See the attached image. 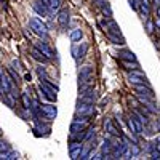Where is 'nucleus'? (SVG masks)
<instances>
[{
  "instance_id": "nucleus-27",
  "label": "nucleus",
  "mask_w": 160,
  "mask_h": 160,
  "mask_svg": "<svg viewBox=\"0 0 160 160\" xmlns=\"http://www.w3.org/2000/svg\"><path fill=\"white\" fill-rule=\"evenodd\" d=\"M37 74H38V77L42 78V80H48V82H53V80H50V77H48V74L45 72L43 68H37Z\"/></svg>"
},
{
  "instance_id": "nucleus-28",
  "label": "nucleus",
  "mask_w": 160,
  "mask_h": 160,
  "mask_svg": "<svg viewBox=\"0 0 160 160\" xmlns=\"http://www.w3.org/2000/svg\"><path fill=\"white\" fill-rule=\"evenodd\" d=\"M15 160L18 158V154L16 152H8V154H0V160Z\"/></svg>"
},
{
  "instance_id": "nucleus-33",
  "label": "nucleus",
  "mask_w": 160,
  "mask_h": 160,
  "mask_svg": "<svg viewBox=\"0 0 160 160\" xmlns=\"http://www.w3.org/2000/svg\"><path fill=\"white\" fill-rule=\"evenodd\" d=\"M155 26H157V29L160 31V18L157 16V19H155Z\"/></svg>"
},
{
  "instance_id": "nucleus-20",
  "label": "nucleus",
  "mask_w": 160,
  "mask_h": 160,
  "mask_svg": "<svg viewBox=\"0 0 160 160\" xmlns=\"http://www.w3.org/2000/svg\"><path fill=\"white\" fill-rule=\"evenodd\" d=\"M21 99H22V106H24L26 109H31V108H32V99H31V96H29L28 91H22V93H21Z\"/></svg>"
},
{
  "instance_id": "nucleus-12",
  "label": "nucleus",
  "mask_w": 160,
  "mask_h": 160,
  "mask_svg": "<svg viewBox=\"0 0 160 160\" xmlns=\"http://www.w3.org/2000/svg\"><path fill=\"white\" fill-rule=\"evenodd\" d=\"M87 50H88V45H87V43L75 45V47L72 48V55H74V58L78 61V59H82V58L87 55Z\"/></svg>"
},
{
  "instance_id": "nucleus-32",
  "label": "nucleus",
  "mask_w": 160,
  "mask_h": 160,
  "mask_svg": "<svg viewBox=\"0 0 160 160\" xmlns=\"http://www.w3.org/2000/svg\"><path fill=\"white\" fill-rule=\"evenodd\" d=\"M151 155H152V158H160V151H155V149H154V151L151 152Z\"/></svg>"
},
{
  "instance_id": "nucleus-24",
  "label": "nucleus",
  "mask_w": 160,
  "mask_h": 160,
  "mask_svg": "<svg viewBox=\"0 0 160 160\" xmlns=\"http://www.w3.org/2000/svg\"><path fill=\"white\" fill-rule=\"evenodd\" d=\"M82 37H83V32L80 31V29H75V31L71 32V40H72V42H80Z\"/></svg>"
},
{
  "instance_id": "nucleus-14",
  "label": "nucleus",
  "mask_w": 160,
  "mask_h": 160,
  "mask_svg": "<svg viewBox=\"0 0 160 160\" xmlns=\"http://www.w3.org/2000/svg\"><path fill=\"white\" fill-rule=\"evenodd\" d=\"M69 21H71L69 11H68V10H62L59 15H58V22H59V26H61V28H68V26H69Z\"/></svg>"
},
{
  "instance_id": "nucleus-13",
  "label": "nucleus",
  "mask_w": 160,
  "mask_h": 160,
  "mask_svg": "<svg viewBox=\"0 0 160 160\" xmlns=\"http://www.w3.org/2000/svg\"><path fill=\"white\" fill-rule=\"evenodd\" d=\"M35 47H37L40 51H42V53H43V55H45L48 59H51L53 56H55V53H53V50H51V48H50V47H48L45 42H37V43H35Z\"/></svg>"
},
{
  "instance_id": "nucleus-2",
  "label": "nucleus",
  "mask_w": 160,
  "mask_h": 160,
  "mask_svg": "<svg viewBox=\"0 0 160 160\" xmlns=\"http://www.w3.org/2000/svg\"><path fill=\"white\" fill-rule=\"evenodd\" d=\"M40 98H45L48 101H56L58 99V87L53 85V82L42 80L40 82Z\"/></svg>"
},
{
  "instance_id": "nucleus-18",
  "label": "nucleus",
  "mask_w": 160,
  "mask_h": 160,
  "mask_svg": "<svg viewBox=\"0 0 160 160\" xmlns=\"http://www.w3.org/2000/svg\"><path fill=\"white\" fill-rule=\"evenodd\" d=\"M80 101H85V102L95 104V101H96V95H95V91H93V88L88 90V91H85V93H82V96H80Z\"/></svg>"
},
{
  "instance_id": "nucleus-25",
  "label": "nucleus",
  "mask_w": 160,
  "mask_h": 160,
  "mask_svg": "<svg viewBox=\"0 0 160 160\" xmlns=\"http://www.w3.org/2000/svg\"><path fill=\"white\" fill-rule=\"evenodd\" d=\"M61 7V0H48V8L50 11H56Z\"/></svg>"
},
{
  "instance_id": "nucleus-39",
  "label": "nucleus",
  "mask_w": 160,
  "mask_h": 160,
  "mask_svg": "<svg viewBox=\"0 0 160 160\" xmlns=\"http://www.w3.org/2000/svg\"><path fill=\"white\" fill-rule=\"evenodd\" d=\"M0 136H2V130H0Z\"/></svg>"
},
{
  "instance_id": "nucleus-15",
  "label": "nucleus",
  "mask_w": 160,
  "mask_h": 160,
  "mask_svg": "<svg viewBox=\"0 0 160 160\" xmlns=\"http://www.w3.org/2000/svg\"><path fill=\"white\" fill-rule=\"evenodd\" d=\"M32 8L38 13L40 16H48V11H50V8L45 5V3H40V2H34L32 3Z\"/></svg>"
},
{
  "instance_id": "nucleus-5",
  "label": "nucleus",
  "mask_w": 160,
  "mask_h": 160,
  "mask_svg": "<svg viewBox=\"0 0 160 160\" xmlns=\"http://www.w3.org/2000/svg\"><path fill=\"white\" fill-rule=\"evenodd\" d=\"M77 115H85V117H93L95 115V106L91 102H85V101H80L77 104V109H75Z\"/></svg>"
},
{
  "instance_id": "nucleus-40",
  "label": "nucleus",
  "mask_w": 160,
  "mask_h": 160,
  "mask_svg": "<svg viewBox=\"0 0 160 160\" xmlns=\"http://www.w3.org/2000/svg\"><path fill=\"white\" fill-rule=\"evenodd\" d=\"M0 2H3V0H0Z\"/></svg>"
},
{
  "instance_id": "nucleus-6",
  "label": "nucleus",
  "mask_w": 160,
  "mask_h": 160,
  "mask_svg": "<svg viewBox=\"0 0 160 160\" xmlns=\"http://www.w3.org/2000/svg\"><path fill=\"white\" fill-rule=\"evenodd\" d=\"M130 146L125 139H120L117 144H114V149H112V157L114 158H122L125 154H128Z\"/></svg>"
},
{
  "instance_id": "nucleus-37",
  "label": "nucleus",
  "mask_w": 160,
  "mask_h": 160,
  "mask_svg": "<svg viewBox=\"0 0 160 160\" xmlns=\"http://www.w3.org/2000/svg\"><path fill=\"white\" fill-rule=\"evenodd\" d=\"M42 3H45V5L48 7V0H42Z\"/></svg>"
},
{
  "instance_id": "nucleus-22",
  "label": "nucleus",
  "mask_w": 160,
  "mask_h": 160,
  "mask_svg": "<svg viewBox=\"0 0 160 160\" xmlns=\"http://www.w3.org/2000/svg\"><path fill=\"white\" fill-rule=\"evenodd\" d=\"M139 154H141V149L138 148V144L133 142V144L130 146V149H128V157H130V158H135V157H138Z\"/></svg>"
},
{
  "instance_id": "nucleus-9",
  "label": "nucleus",
  "mask_w": 160,
  "mask_h": 160,
  "mask_svg": "<svg viewBox=\"0 0 160 160\" xmlns=\"http://www.w3.org/2000/svg\"><path fill=\"white\" fill-rule=\"evenodd\" d=\"M40 109H42L47 120H55L56 115H58V109H56V106H53V104H40Z\"/></svg>"
},
{
  "instance_id": "nucleus-3",
  "label": "nucleus",
  "mask_w": 160,
  "mask_h": 160,
  "mask_svg": "<svg viewBox=\"0 0 160 160\" xmlns=\"http://www.w3.org/2000/svg\"><path fill=\"white\" fill-rule=\"evenodd\" d=\"M29 26H31V29L34 34H37L38 37H47L48 35V29H47V24L42 22V19H38V18H32L29 21Z\"/></svg>"
},
{
  "instance_id": "nucleus-38",
  "label": "nucleus",
  "mask_w": 160,
  "mask_h": 160,
  "mask_svg": "<svg viewBox=\"0 0 160 160\" xmlns=\"http://www.w3.org/2000/svg\"><path fill=\"white\" fill-rule=\"evenodd\" d=\"M154 2H155V5H160V0H154Z\"/></svg>"
},
{
  "instance_id": "nucleus-17",
  "label": "nucleus",
  "mask_w": 160,
  "mask_h": 160,
  "mask_svg": "<svg viewBox=\"0 0 160 160\" xmlns=\"http://www.w3.org/2000/svg\"><path fill=\"white\" fill-rule=\"evenodd\" d=\"M96 2H98V5L101 7V11L104 13V16L112 18V8H111V5L106 2V0H96Z\"/></svg>"
},
{
  "instance_id": "nucleus-11",
  "label": "nucleus",
  "mask_w": 160,
  "mask_h": 160,
  "mask_svg": "<svg viewBox=\"0 0 160 160\" xmlns=\"http://www.w3.org/2000/svg\"><path fill=\"white\" fill-rule=\"evenodd\" d=\"M69 154H71V158H80V154H82V142L80 141H74L69 144Z\"/></svg>"
},
{
  "instance_id": "nucleus-29",
  "label": "nucleus",
  "mask_w": 160,
  "mask_h": 160,
  "mask_svg": "<svg viewBox=\"0 0 160 160\" xmlns=\"http://www.w3.org/2000/svg\"><path fill=\"white\" fill-rule=\"evenodd\" d=\"M91 138H95V128H87L85 130V141H91Z\"/></svg>"
},
{
  "instance_id": "nucleus-8",
  "label": "nucleus",
  "mask_w": 160,
  "mask_h": 160,
  "mask_svg": "<svg viewBox=\"0 0 160 160\" xmlns=\"http://www.w3.org/2000/svg\"><path fill=\"white\" fill-rule=\"evenodd\" d=\"M104 130L108 131L111 136L123 138V133H122V130H120V127H115V125H114V122H112L111 118H106V120H104Z\"/></svg>"
},
{
  "instance_id": "nucleus-10",
  "label": "nucleus",
  "mask_w": 160,
  "mask_h": 160,
  "mask_svg": "<svg viewBox=\"0 0 160 160\" xmlns=\"http://www.w3.org/2000/svg\"><path fill=\"white\" fill-rule=\"evenodd\" d=\"M133 87V90H135L138 95H144V96H149V98H152L154 99V91H152V88L149 87V83H141V85H131Z\"/></svg>"
},
{
  "instance_id": "nucleus-34",
  "label": "nucleus",
  "mask_w": 160,
  "mask_h": 160,
  "mask_svg": "<svg viewBox=\"0 0 160 160\" xmlns=\"http://www.w3.org/2000/svg\"><path fill=\"white\" fill-rule=\"evenodd\" d=\"M24 78L28 80V82H31V74H26V75H24Z\"/></svg>"
},
{
  "instance_id": "nucleus-36",
  "label": "nucleus",
  "mask_w": 160,
  "mask_h": 160,
  "mask_svg": "<svg viewBox=\"0 0 160 160\" xmlns=\"http://www.w3.org/2000/svg\"><path fill=\"white\" fill-rule=\"evenodd\" d=\"M2 91L3 90H2V82H0V98H2Z\"/></svg>"
},
{
  "instance_id": "nucleus-7",
  "label": "nucleus",
  "mask_w": 160,
  "mask_h": 160,
  "mask_svg": "<svg viewBox=\"0 0 160 160\" xmlns=\"http://www.w3.org/2000/svg\"><path fill=\"white\" fill-rule=\"evenodd\" d=\"M128 82H130V85L149 83V82H148V78H146V75H144L141 71H138V69H135V71H131V72H130V75H128Z\"/></svg>"
},
{
  "instance_id": "nucleus-31",
  "label": "nucleus",
  "mask_w": 160,
  "mask_h": 160,
  "mask_svg": "<svg viewBox=\"0 0 160 160\" xmlns=\"http://www.w3.org/2000/svg\"><path fill=\"white\" fill-rule=\"evenodd\" d=\"M5 151H8V144L3 142V141H0V152H5Z\"/></svg>"
},
{
  "instance_id": "nucleus-30",
  "label": "nucleus",
  "mask_w": 160,
  "mask_h": 160,
  "mask_svg": "<svg viewBox=\"0 0 160 160\" xmlns=\"http://www.w3.org/2000/svg\"><path fill=\"white\" fill-rule=\"evenodd\" d=\"M154 24H155V22L148 21V24H146V31H148V34H152V32H154Z\"/></svg>"
},
{
  "instance_id": "nucleus-1",
  "label": "nucleus",
  "mask_w": 160,
  "mask_h": 160,
  "mask_svg": "<svg viewBox=\"0 0 160 160\" xmlns=\"http://www.w3.org/2000/svg\"><path fill=\"white\" fill-rule=\"evenodd\" d=\"M93 83H95V69L91 66H82L78 69V93L88 91L93 88Z\"/></svg>"
},
{
  "instance_id": "nucleus-35",
  "label": "nucleus",
  "mask_w": 160,
  "mask_h": 160,
  "mask_svg": "<svg viewBox=\"0 0 160 160\" xmlns=\"http://www.w3.org/2000/svg\"><path fill=\"white\" fill-rule=\"evenodd\" d=\"M157 16L160 18V5H158V8H157Z\"/></svg>"
},
{
  "instance_id": "nucleus-26",
  "label": "nucleus",
  "mask_w": 160,
  "mask_h": 160,
  "mask_svg": "<svg viewBox=\"0 0 160 160\" xmlns=\"http://www.w3.org/2000/svg\"><path fill=\"white\" fill-rule=\"evenodd\" d=\"M127 125H128V128L131 130V133L138 135V130H136V125H135V120H133V117H131V115H130V117H128V120H127Z\"/></svg>"
},
{
  "instance_id": "nucleus-21",
  "label": "nucleus",
  "mask_w": 160,
  "mask_h": 160,
  "mask_svg": "<svg viewBox=\"0 0 160 160\" xmlns=\"http://www.w3.org/2000/svg\"><path fill=\"white\" fill-rule=\"evenodd\" d=\"M109 40L114 43V45H125V38L123 35H115V34H108Z\"/></svg>"
},
{
  "instance_id": "nucleus-4",
  "label": "nucleus",
  "mask_w": 160,
  "mask_h": 160,
  "mask_svg": "<svg viewBox=\"0 0 160 160\" xmlns=\"http://www.w3.org/2000/svg\"><path fill=\"white\" fill-rule=\"evenodd\" d=\"M101 28L106 31V34H115V35H122V31H120L118 24L112 19V18H108L106 16L102 21H101Z\"/></svg>"
},
{
  "instance_id": "nucleus-16",
  "label": "nucleus",
  "mask_w": 160,
  "mask_h": 160,
  "mask_svg": "<svg viewBox=\"0 0 160 160\" xmlns=\"http://www.w3.org/2000/svg\"><path fill=\"white\" fill-rule=\"evenodd\" d=\"M31 56L35 59V61H38V62H47V56L43 55V53L42 51H40L37 47H34V48H31Z\"/></svg>"
},
{
  "instance_id": "nucleus-19",
  "label": "nucleus",
  "mask_w": 160,
  "mask_h": 160,
  "mask_svg": "<svg viewBox=\"0 0 160 160\" xmlns=\"http://www.w3.org/2000/svg\"><path fill=\"white\" fill-rule=\"evenodd\" d=\"M118 58L123 59V61H136L135 53L130 51V50H122V51H118Z\"/></svg>"
},
{
  "instance_id": "nucleus-23",
  "label": "nucleus",
  "mask_w": 160,
  "mask_h": 160,
  "mask_svg": "<svg viewBox=\"0 0 160 160\" xmlns=\"http://www.w3.org/2000/svg\"><path fill=\"white\" fill-rule=\"evenodd\" d=\"M122 64H123V68L128 69V71H135V69L139 68L138 61H123V59H122Z\"/></svg>"
}]
</instances>
